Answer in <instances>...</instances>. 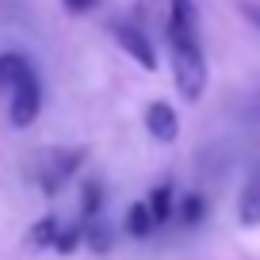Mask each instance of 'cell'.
<instances>
[{"label": "cell", "mask_w": 260, "mask_h": 260, "mask_svg": "<svg viewBox=\"0 0 260 260\" xmlns=\"http://www.w3.org/2000/svg\"><path fill=\"white\" fill-rule=\"evenodd\" d=\"M169 46H172V81L184 100H203L207 88V54L199 42V8L195 0H169Z\"/></svg>", "instance_id": "1"}, {"label": "cell", "mask_w": 260, "mask_h": 260, "mask_svg": "<svg viewBox=\"0 0 260 260\" xmlns=\"http://www.w3.org/2000/svg\"><path fill=\"white\" fill-rule=\"evenodd\" d=\"M8 119H12V126H31L35 119H39V111H42V84H39V73H31V77H23V81L16 84V88L8 92Z\"/></svg>", "instance_id": "2"}, {"label": "cell", "mask_w": 260, "mask_h": 260, "mask_svg": "<svg viewBox=\"0 0 260 260\" xmlns=\"http://www.w3.org/2000/svg\"><path fill=\"white\" fill-rule=\"evenodd\" d=\"M111 35H115V42H119V46L142 65V69H149V73L157 69V50H153L149 35L142 31L138 23H115V27H111Z\"/></svg>", "instance_id": "3"}, {"label": "cell", "mask_w": 260, "mask_h": 260, "mask_svg": "<svg viewBox=\"0 0 260 260\" xmlns=\"http://www.w3.org/2000/svg\"><path fill=\"white\" fill-rule=\"evenodd\" d=\"M81 149H69V153H46L42 157V169H39V184L46 195H57L61 191V184L77 172V165H81Z\"/></svg>", "instance_id": "4"}, {"label": "cell", "mask_w": 260, "mask_h": 260, "mask_svg": "<svg viewBox=\"0 0 260 260\" xmlns=\"http://www.w3.org/2000/svg\"><path fill=\"white\" fill-rule=\"evenodd\" d=\"M146 130L153 134L157 142L172 146V142L180 138V119H176V111H172L165 100H157V104H149V107H146Z\"/></svg>", "instance_id": "5"}, {"label": "cell", "mask_w": 260, "mask_h": 260, "mask_svg": "<svg viewBox=\"0 0 260 260\" xmlns=\"http://www.w3.org/2000/svg\"><path fill=\"white\" fill-rule=\"evenodd\" d=\"M237 218H241V226H260V169H252V176L245 180V187H241Z\"/></svg>", "instance_id": "6"}, {"label": "cell", "mask_w": 260, "mask_h": 260, "mask_svg": "<svg viewBox=\"0 0 260 260\" xmlns=\"http://www.w3.org/2000/svg\"><path fill=\"white\" fill-rule=\"evenodd\" d=\"M35 73V65L27 61L23 54H0V88L4 92H12L23 77H31Z\"/></svg>", "instance_id": "7"}, {"label": "cell", "mask_w": 260, "mask_h": 260, "mask_svg": "<svg viewBox=\"0 0 260 260\" xmlns=\"http://www.w3.org/2000/svg\"><path fill=\"white\" fill-rule=\"evenodd\" d=\"M57 234H61V222L46 214L42 222H35V226H31L27 245H31V249H54V245H57Z\"/></svg>", "instance_id": "8"}, {"label": "cell", "mask_w": 260, "mask_h": 260, "mask_svg": "<svg viewBox=\"0 0 260 260\" xmlns=\"http://www.w3.org/2000/svg\"><path fill=\"white\" fill-rule=\"evenodd\" d=\"M126 230L134 237H149L157 230V218H153V211H149V203H130V211H126Z\"/></svg>", "instance_id": "9"}, {"label": "cell", "mask_w": 260, "mask_h": 260, "mask_svg": "<svg viewBox=\"0 0 260 260\" xmlns=\"http://www.w3.org/2000/svg\"><path fill=\"white\" fill-rule=\"evenodd\" d=\"M149 211H153V218H157V226H165V222L172 218V184L169 180H161V184L149 191Z\"/></svg>", "instance_id": "10"}, {"label": "cell", "mask_w": 260, "mask_h": 260, "mask_svg": "<svg viewBox=\"0 0 260 260\" xmlns=\"http://www.w3.org/2000/svg\"><path fill=\"white\" fill-rule=\"evenodd\" d=\"M203 214H207L203 195H184V199H180V222H184V226H199Z\"/></svg>", "instance_id": "11"}, {"label": "cell", "mask_w": 260, "mask_h": 260, "mask_svg": "<svg viewBox=\"0 0 260 260\" xmlns=\"http://www.w3.org/2000/svg\"><path fill=\"white\" fill-rule=\"evenodd\" d=\"M84 241H88V249L107 252V249H111V230H107L100 218H88V222H84Z\"/></svg>", "instance_id": "12"}, {"label": "cell", "mask_w": 260, "mask_h": 260, "mask_svg": "<svg viewBox=\"0 0 260 260\" xmlns=\"http://www.w3.org/2000/svg\"><path fill=\"white\" fill-rule=\"evenodd\" d=\"M100 199H104V191H100L96 180H88V184L81 187V218H100Z\"/></svg>", "instance_id": "13"}, {"label": "cell", "mask_w": 260, "mask_h": 260, "mask_svg": "<svg viewBox=\"0 0 260 260\" xmlns=\"http://www.w3.org/2000/svg\"><path fill=\"white\" fill-rule=\"evenodd\" d=\"M81 237H84V226H69V230H61V234H57V245H54V249H57V252H73L77 245H81Z\"/></svg>", "instance_id": "14"}, {"label": "cell", "mask_w": 260, "mask_h": 260, "mask_svg": "<svg viewBox=\"0 0 260 260\" xmlns=\"http://www.w3.org/2000/svg\"><path fill=\"white\" fill-rule=\"evenodd\" d=\"M237 8H241V16L249 19L252 27H260V4H256V0H241V4H237Z\"/></svg>", "instance_id": "15"}, {"label": "cell", "mask_w": 260, "mask_h": 260, "mask_svg": "<svg viewBox=\"0 0 260 260\" xmlns=\"http://www.w3.org/2000/svg\"><path fill=\"white\" fill-rule=\"evenodd\" d=\"M96 4H100V0H65V8L73 12V16H81V12H92Z\"/></svg>", "instance_id": "16"}]
</instances>
